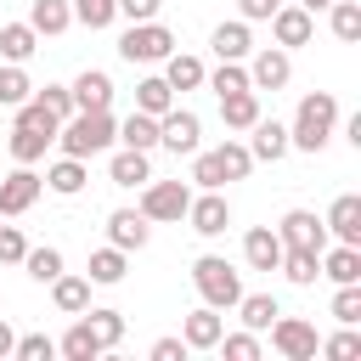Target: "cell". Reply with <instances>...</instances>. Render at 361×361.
<instances>
[{"label":"cell","instance_id":"cell-2","mask_svg":"<svg viewBox=\"0 0 361 361\" xmlns=\"http://www.w3.org/2000/svg\"><path fill=\"white\" fill-rule=\"evenodd\" d=\"M118 141V118H113V107H102V113H68L62 118V130H56V147L68 152V158H96V152H107Z\"/></svg>","mask_w":361,"mask_h":361},{"label":"cell","instance_id":"cell-47","mask_svg":"<svg viewBox=\"0 0 361 361\" xmlns=\"http://www.w3.org/2000/svg\"><path fill=\"white\" fill-rule=\"evenodd\" d=\"M23 254H28V237L17 226H0V265H23Z\"/></svg>","mask_w":361,"mask_h":361},{"label":"cell","instance_id":"cell-13","mask_svg":"<svg viewBox=\"0 0 361 361\" xmlns=\"http://www.w3.org/2000/svg\"><path fill=\"white\" fill-rule=\"evenodd\" d=\"M248 152H254V164H282L293 147H288V124H276V118H254L248 124Z\"/></svg>","mask_w":361,"mask_h":361},{"label":"cell","instance_id":"cell-21","mask_svg":"<svg viewBox=\"0 0 361 361\" xmlns=\"http://www.w3.org/2000/svg\"><path fill=\"white\" fill-rule=\"evenodd\" d=\"M322 276L338 288V282H361V248L355 243H327L322 248Z\"/></svg>","mask_w":361,"mask_h":361},{"label":"cell","instance_id":"cell-38","mask_svg":"<svg viewBox=\"0 0 361 361\" xmlns=\"http://www.w3.org/2000/svg\"><path fill=\"white\" fill-rule=\"evenodd\" d=\"M6 147H11V158H17V164H39V158H45V147H51V135L11 124V141H6Z\"/></svg>","mask_w":361,"mask_h":361},{"label":"cell","instance_id":"cell-53","mask_svg":"<svg viewBox=\"0 0 361 361\" xmlns=\"http://www.w3.org/2000/svg\"><path fill=\"white\" fill-rule=\"evenodd\" d=\"M299 6H305V11H310V17H316V11H327V6H333V0H299Z\"/></svg>","mask_w":361,"mask_h":361},{"label":"cell","instance_id":"cell-45","mask_svg":"<svg viewBox=\"0 0 361 361\" xmlns=\"http://www.w3.org/2000/svg\"><path fill=\"white\" fill-rule=\"evenodd\" d=\"M316 350H322L327 361H355V355H361V333H355V327H344V333H333V338H322Z\"/></svg>","mask_w":361,"mask_h":361},{"label":"cell","instance_id":"cell-1","mask_svg":"<svg viewBox=\"0 0 361 361\" xmlns=\"http://www.w3.org/2000/svg\"><path fill=\"white\" fill-rule=\"evenodd\" d=\"M333 130H338V96H333V90H310V96H299V107H293L288 147L322 152V147L333 141Z\"/></svg>","mask_w":361,"mask_h":361},{"label":"cell","instance_id":"cell-17","mask_svg":"<svg viewBox=\"0 0 361 361\" xmlns=\"http://www.w3.org/2000/svg\"><path fill=\"white\" fill-rule=\"evenodd\" d=\"M220 333H226V322H220V310H214V305H197V310H186V322H180L186 350H214V344H220Z\"/></svg>","mask_w":361,"mask_h":361},{"label":"cell","instance_id":"cell-3","mask_svg":"<svg viewBox=\"0 0 361 361\" xmlns=\"http://www.w3.org/2000/svg\"><path fill=\"white\" fill-rule=\"evenodd\" d=\"M192 288H197V299L214 305V310H231V305L243 299V276H237V265L220 259V254H197V259H192Z\"/></svg>","mask_w":361,"mask_h":361},{"label":"cell","instance_id":"cell-43","mask_svg":"<svg viewBox=\"0 0 361 361\" xmlns=\"http://www.w3.org/2000/svg\"><path fill=\"white\" fill-rule=\"evenodd\" d=\"M68 6H73V23L85 28H107L118 17V0H68Z\"/></svg>","mask_w":361,"mask_h":361},{"label":"cell","instance_id":"cell-52","mask_svg":"<svg viewBox=\"0 0 361 361\" xmlns=\"http://www.w3.org/2000/svg\"><path fill=\"white\" fill-rule=\"evenodd\" d=\"M11 344H17V333H11V322L0 316V361H11Z\"/></svg>","mask_w":361,"mask_h":361},{"label":"cell","instance_id":"cell-7","mask_svg":"<svg viewBox=\"0 0 361 361\" xmlns=\"http://www.w3.org/2000/svg\"><path fill=\"white\" fill-rule=\"evenodd\" d=\"M265 333H271V350H276L282 361H316V344H322V338H316V327H310L305 316H282V310H276V322H271Z\"/></svg>","mask_w":361,"mask_h":361},{"label":"cell","instance_id":"cell-5","mask_svg":"<svg viewBox=\"0 0 361 361\" xmlns=\"http://www.w3.org/2000/svg\"><path fill=\"white\" fill-rule=\"evenodd\" d=\"M186 203H192V186H186V180H147L135 209H141L152 226H169V220H186Z\"/></svg>","mask_w":361,"mask_h":361},{"label":"cell","instance_id":"cell-41","mask_svg":"<svg viewBox=\"0 0 361 361\" xmlns=\"http://www.w3.org/2000/svg\"><path fill=\"white\" fill-rule=\"evenodd\" d=\"M338 327H355L361 322V282H338V293H333V310H327Z\"/></svg>","mask_w":361,"mask_h":361},{"label":"cell","instance_id":"cell-32","mask_svg":"<svg viewBox=\"0 0 361 361\" xmlns=\"http://www.w3.org/2000/svg\"><path fill=\"white\" fill-rule=\"evenodd\" d=\"M231 310L243 316V327H248V333H265V327L276 322V310H282V305H276L271 293H243V299H237Z\"/></svg>","mask_w":361,"mask_h":361},{"label":"cell","instance_id":"cell-22","mask_svg":"<svg viewBox=\"0 0 361 361\" xmlns=\"http://www.w3.org/2000/svg\"><path fill=\"white\" fill-rule=\"evenodd\" d=\"M28 28H34L39 39H56V34L73 28V6H68V0H34V6H28Z\"/></svg>","mask_w":361,"mask_h":361},{"label":"cell","instance_id":"cell-49","mask_svg":"<svg viewBox=\"0 0 361 361\" xmlns=\"http://www.w3.org/2000/svg\"><path fill=\"white\" fill-rule=\"evenodd\" d=\"M158 11H164V0H118V17H130V23H147Z\"/></svg>","mask_w":361,"mask_h":361},{"label":"cell","instance_id":"cell-14","mask_svg":"<svg viewBox=\"0 0 361 361\" xmlns=\"http://www.w3.org/2000/svg\"><path fill=\"white\" fill-rule=\"evenodd\" d=\"M322 226H327L333 243H355V248H361V197H355V192H338L333 209L322 214Z\"/></svg>","mask_w":361,"mask_h":361},{"label":"cell","instance_id":"cell-40","mask_svg":"<svg viewBox=\"0 0 361 361\" xmlns=\"http://www.w3.org/2000/svg\"><path fill=\"white\" fill-rule=\"evenodd\" d=\"M192 186H197V192H220V186H226L220 158H214V152H203V147L192 152Z\"/></svg>","mask_w":361,"mask_h":361},{"label":"cell","instance_id":"cell-39","mask_svg":"<svg viewBox=\"0 0 361 361\" xmlns=\"http://www.w3.org/2000/svg\"><path fill=\"white\" fill-rule=\"evenodd\" d=\"M34 96V79L23 73V62H6L0 68V107H17V102H28Z\"/></svg>","mask_w":361,"mask_h":361},{"label":"cell","instance_id":"cell-30","mask_svg":"<svg viewBox=\"0 0 361 361\" xmlns=\"http://www.w3.org/2000/svg\"><path fill=\"white\" fill-rule=\"evenodd\" d=\"M220 118H226V130H248V124L259 118V90H231V96H220Z\"/></svg>","mask_w":361,"mask_h":361},{"label":"cell","instance_id":"cell-20","mask_svg":"<svg viewBox=\"0 0 361 361\" xmlns=\"http://www.w3.org/2000/svg\"><path fill=\"white\" fill-rule=\"evenodd\" d=\"M243 259H248V271H276V265H282V237H276V226H254V231L243 237Z\"/></svg>","mask_w":361,"mask_h":361},{"label":"cell","instance_id":"cell-15","mask_svg":"<svg viewBox=\"0 0 361 361\" xmlns=\"http://www.w3.org/2000/svg\"><path fill=\"white\" fill-rule=\"evenodd\" d=\"M147 237H152V220H147L141 209H113V214H107V243H113V248L135 254V248H147Z\"/></svg>","mask_w":361,"mask_h":361},{"label":"cell","instance_id":"cell-34","mask_svg":"<svg viewBox=\"0 0 361 361\" xmlns=\"http://www.w3.org/2000/svg\"><path fill=\"white\" fill-rule=\"evenodd\" d=\"M135 107H141V113H152V118H158V113H169V107H175L169 79H164V73H147V79L135 85Z\"/></svg>","mask_w":361,"mask_h":361},{"label":"cell","instance_id":"cell-33","mask_svg":"<svg viewBox=\"0 0 361 361\" xmlns=\"http://www.w3.org/2000/svg\"><path fill=\"white\" fill-rule=\"evenodd\" d=\"M34 51H39V34L28 23H0V56L6 62H28Z\"/></svg>","mask_w":361,"mask_h":361},{"label":"cell","instance_id":"cell-50","mask_svg":"<svg viewBox=\"0 0 361 361\" xmlns=\"http://www.w3.org/2000/svg\"><path fill=\"white\" fill-rule=\"evenodd\" d=\"M276 6H282V0H237V17H243V23H265Z\"/></svg>","mask_w":361,"mask_h":361},{"label":"cell","instance_id":"cell-42","mask_svg":"<svg viewBox=\"0 0 361 361\" xmlns=\"http://www.w3.org/2000/svg\"><path fill=\"white\" fill-rule=\"evenodd\" d=\"M203 85H209L214 96H231V90H248V68H243V62H220L214 73H203Z\"/></svg>","mask_w":361,"mask_h":361},{"label":"cell","instance_id":"cell-46","mask_svg":"<svg viewBox=\"0 0 361 361\" xmlns=\"http://www.w3.org/2000/svg\"><path fill=\"white\" fill-rule=\"evenodd\" d=\"M11 355H17V361H51V355H56V338H45V333H23V338L11 344Z\"/></svg>","mask_w":361,"mask_h":361},{"label":"cell","instance_id":"cell-23","mask_svg":"<svg viewBox=\"0 0 361 361\" xmlns=\"http://www.w3.org/2000/svg\"><path fill=\"white\" fill-rule=\"evenodd\" d=\"M85 180H90L85 158H68V152L45 169V192H56V197H79V192H85Z\"/></svg>","mask_w":361,"mask_h":361},{"label":"cell","instance_id":"cell-25","mask_svg":"<svg viewBox=\"0 0 361 361\" xmlns=\"http://www.w3.org/2000/svg\"><path fill=\"white\" fill-rule=\"evenodd\" d=\"M56 355H68V361H96V355H107V350H102V338L90 333V322L73 316V327L56 338Z\"/></svg>","mask_w":361,"mask_h":361},{"label":"cell","instance_id":"cell-16","mask_svg":"<svg viewBox=\"0 0 361 361\" xmlns=\"http://www.w3.org/2000/svg\"><path fill=\"white\" fill-rule=\"evenodd\" d=\"M68 90H73V113H102V107H113V79H107L102 68H85Z\"/></svg>","mask_w":361,"mask_h":361},{"label":"cell","instance_id":"cell-18","mask_svg":"<svg viewBox=\"0 0 361 361\" xmlns=\"http://www.w3.org/2000/svg\"><path fill=\"white\" fill-rule=\"evenodd\" d=\"M209 51H214L220 62H243V56L254 51V34H248V23H243V17H231V23H214V34H209Z\"/></svg>","mask_w":361,"mask_h":361},{"label":"cell","instance_id":"cell-48","mask_svg":"<svg viewBox=\"0 0 361 361\" xmlns=\"http://www.w3.org/2000/svg\"><path fill=\"white\" fill-rule=\"evenodd\" d=\"M34 96H39L56 118H68V113H73V90H68V85H45V90H34Z\"/></svg>","mask_w":361,"mask_h":361},{"label":"cell","instance_id":"cell-6","mask_svg":"<svg viewBox=\"0 0 361 361\" xmlns=\"http://www.w3.org/2000/svg\"><path fill=\"white\" fill-rule=\"evenodd\" d=\"M158 147L175 152V158H192V152L203 147V118H197L192 107H169V113H158Z\"/></svg>","mask_w":361,"mask_h":361},{"label":"cell","instance_id":"cell-10","mask_svg":"<svg viewBox=\"0 0 361 361\" xmlns=\"http://www.w3.org/2000/svg\"><path fill=\"white\" fill-rule=\"evenodd\" d=\"M265 23H271V39H276L282 51H299V45L316 39V17H310L305 6H276Z\"/></svg>","mask_w":361,"mask_h":361},{"label":"cell","instance_id":"cell-4","mask_svg":"<svg viewBox=\"0 0 361 361\" xmlns=\"http://www.w3.org/2000/svg\"><path fill=\"white\" fill-rule=\"evenodd\" d=\"M175 51V34L158 23V17H147V23H130L124 34H118V56L124 62H141V68H152V62H164Z\"/></svg>","mask_w":361,"mask_h":361},{"label":"cell","instance_id":"cell-27","mask_svg":"<svg viewBox=\"0 0 361 361\" xmlns=\"http://www.w3.org/2000/svg\"><path fill=\"white\" fill-rule=\"evenodd\" d=\"M293 288H316V276H322V254L316 248H282V265H276Z\"/></svg>","mask_w":361,"mask_h":361},{"label":"cell","instance_id":"cell-19","mask_svg":"<svg viewBox=\"0 0 361 361\" xmlns=\"http://www.w3.org/2000/svg\"><path fill=\"white\" fill-rule=\"evenodd\" d=\"M107 180H113V186H147V180H152V152L118 147V152L107 158Z\"/></svg>","mask_w":361,"mask_h":361},{"label":"cell","instance_id":"cell-35","mask_svg":"<svg viewBox=\"0 0 361 361\" xmlns=\"http://www.w3.org/2000/svg\"><path fill=\"white\" fill-rule=\"evenodd\" d=\"M327 28H333V39L355 45V39H361V6H355V0H333V6H327Z\"/></svg>","mask_w":361,"mask_h":361},{"label":"cell","instance_id":"cell-8","mask_svg":"<svg viewBox=\"0 0 361 361\" xmlns=\"http://www.w3.org/2000/svg\"><path fill=\"white\" fill-rule=\"evenodd\" d=\"M39 192H45V175H39L34 164H17V169L0 180V220H11V214H28V209L39 203Z\"/></svg>","mask_w":361,"mask_h":361},{"label":"cell","instance_id":"cell-51","mask_svg":"<svg viewBox=\"0 0 361 361\" xmlns=\"http://www.w3.org/2000/svg\"><path fill=\"white\" fill-rule=\"evenodd\" d=\"M152 361H186V338H158L152 344Z\"/></svg>","mask_w":361,"mask_h":361},{"label":"cell","instance_id":"cell-36","mask_svg":"<svg viewBox=\"0 0 361 361\" xmlns=\"http://www.w3.org/2000/svg\"><path fill=\"white\" fill-rule=\"evenodd\" d=\"M214 158H220L226 180H248V169H254V152H248V141H231V135L214 147Z\"/></svg>","mask_w":361,"mask_h":361},{"label":"cell","instance_id":"cell-9","mask_svg":"<svg viewBox=\"0 0 361 361\" xmlns=\"http://www.w3.org/2000/svg\"><path fill=\"white\" fill-rule=\"evenodd\" d=\"M243 62H248V90H282V85L293 79V62H288V51H282V45L248 51Z\"/></svg>","mask_w":361,"mask_h":361},{"label":"cell","instance_id":"cell-54","mask_svg":"<svg viewBox=\"0 0 361 361\" xmlns=\"http://www.w3.org/2000/svg\"><path fill=\"white\" fill-rule=\"evenodd\" d=\"M0 305H6V299H0Z\"/></svg>","mask_w":361,"mask_h":361},{"label":"cell","instance_id":"cell-26","mask_svg":"<svg viewBox=\"0 0 361 361\" xmlns=\"http://www.w3.org/2000/svg\"><path fill=\"white\" fill-rule=\"evenodd\" d=\"M203 56H192V51H169L164 56V79H169V90H197L203 85Z\"/></svg>","mask_w":361,"mask_h":361},{"label":"cell","instance_id":"cell-11","mask_svg":"<svg viewBox=\"0 0 361 361\" xmlns=\"http://www.w3.org/2000/svg\"><path fill=\"white\" fill-rule=\"evenodd\" d=\"M186 226H192L197 237H226V226H231V203H226L220 192H192V203H186Z\"/></svg>","mask_w":361,"mask_h":361},{"label":"cell","instance_id":"cell-28","mask_svg":"<svg viewBox=\"0 0 361 361\" xmlns=\"http://www.w3.org/2000/svg\"><path fill=\"white\" fill-rule=\"evenodd\" d=\"M45 288H51V305H56L62 316H79V310L90 305V276H68V271H62V276L45 282Z\"/></svg>","mask_w":361,"mask_h":361},{"label":"cell","instance_id":"cell-12","mask_svg":"<svg viewBox=\"0 0 361 361\" xmlns=\"http://www.w3.org/2000/svg\"><path fill=\"white\" fill-rule=\"evenodd\" d=\"M276 237H282V248H316V254L333 243L327 226H322V214H310V209H288L282 226H276Z\"/></svg>","mask_w":361,"mask_h":361},{"label":"cell","instance_id":"cell-24","mask_svg":"<svg viewBox=\"0 0 361 361\" xmlns=\"http://www.w3.org/2000/svg\"><path fill=\"white\" fill-rule=\"evenodd\" d=\"M124 271H130V254H124V248H113V243H107V248H96V254H90V265H85V276H90L96 288H118V282H124Z\"/></svg>","mask_w":361,"mask_h":361},{"label":"cell","instance_id":"cell-37","mask_svg":"<svg viewBox=\"0 0 361 361\" xmlns=\"http://www.w3.org/2000/svg\"><path fill=\"white\" fill-rule=\"evenodd\" d=\"M79 316L90 322V333L102 338V350H113V344L124 338V316H118V310H107V305H102V310H96V305H85Z\"/></svg>","mask_w":361,"mask_h":361},{"label":"cell","instance_id":"cell-29","mask_svg":"<svg viewBox=\"0 0 361 361\" xmlns=\"http://www.w3.org/2000/svg\"><path fill=\"white\" fill-rule=\"evenodd\" d=\"M118 147H135V152H152L158 147V118L152 113H130V118H118Z\"/></svg>","mask_w":361,"mask_h":361},{"label":"cell","instance_id":"cell-44","mask_svg":"<svg viewBox=\"0 0 361 361\" xmlns=\"http://www.w3.org/2000/svg\"><path fill=\"white\" fill-rule=\"evenodd\" d=\"M214 350H226V361H259V333H220V344Z\"/></svg>","mask_w":361,"mask_h":361},{"label":"cell","instance_id":"cell-31","mask_svg":"<svg viewBox=\"0 0 361 361\" xmlns=\"http://www.w3.org/2000/svg\"><path fill=\"white\" fill-rule=\"evenodd\" d=\"M23 271H28V276L45 288V282H56L68 265H62V248H51V243H39V248H34V243H28V254H23Z\"/></svg>","mask_w":361,"mask_h":361}]
</instances>
